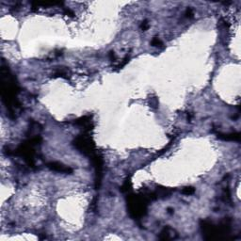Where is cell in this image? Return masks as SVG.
I'll return each mask as SVG.
<instances>
[{
    "mask_svg": "<svg viewBox=\"0 0 241 241\" xmlns=\"http://www.w3.org/2000/svg\"><path fill=\"white\" fill-rule=\"evenodd\" d=\"M145 210V202H143V199L134 197L132 200L129 201V211L134 218L143 216Z\"/></svg>",
    "mask_w": 241,
    "mask_h": 241,
    "instance_id": "1",
    "label": "cell"
},
{
    "mask_svg": "<svg viewBox=\"0 0 241 241\" xmlns=\"http://www.w3.org/2000/svg\"><path fill=\"white\" fill-rule=\"evenodd\" d=\"M47 166L51 170H53L55 171H58V173H73L72 169H70L67 166H64L62 164H60V163H58V162L48 163Z\"/></svg>",
    "mask_w": 241,
    "mask_h": 241,
    "instance_id": "2",
    "label": "cell"
},
{
    "mask_svg": "<svg viewBox=\"0 0 241 241\" xmlns=\"http://www.w3.org/2000/svg\"><path fill=\"white\" fill-rule=\"evenodd\" d=\"M173 230H171L170 227H166L164 228V230H163L161 232V234H160V239L162 240H169V239H174L175 238V234H173Z\"/></svg>",
    "mask_w": 241,
    "mask_h": 241,
    "instance_id": "3",
    "label": "cell"
},
{
    "mask_svg": "<svg viewBox=\"0 0 241 241\" xmlns=\"http://www.w3.org/2000/svg\"><path fill=\"white\" fill-rule=\"evenodd\" d=\"M220 139L225 140H239V134H230V135H219Z\"/></svg>",
    "mask_w": 241,
    "mask_h": 241,
    "instance_id": "4",
    "label": "cell"
},
{
    "mask_svg": "<svg viewBox=\"0 0 241 241\" xmlns=\"http://www.w3.org/2000/svg\"><path fill=\"white\" fill-rule=\"evenodd\" d=\"M194 191H195V189L193 187H186V188L183 189L182 192L184 194H187V195H190V194H193Z\"/></svg>",
    "mask_w": 241,
    "mask_h": 241,
    "instance_id": "5",
    "label": "cell"
},
{
    "mask_svg": "<svg viewBox=\"0 0 241 241\" xmlns=\"http://www.w3.org/2000/svg\"><path fill=\"white\" fill-rule=\"evenodd\" d=\"M152 45H154V46H160V45H162V42L157 38H154L153 40V41H152Z\"/></svg>",
    "mask_w": 241,
    "mask_h": 241,
    "instance_id": "6",
    "label": "cell"
},
{
    "mask_svg": "<svg viewBox=\"0 0 241 241\" xmlns=\"http://www.w3.org/2000/svg\"><path fill=\"white\" fill-rule=\"evenodd\" d=\"M148 27H149V25H148L147 21H144V22L141 24V28H142L143 30L147 29V28H148Z\"/></svg>",
    "mask_w": 241,
    "mask_h": 241,
    "instance_id": "7",
    "label": "cell"
}]
</instances>
